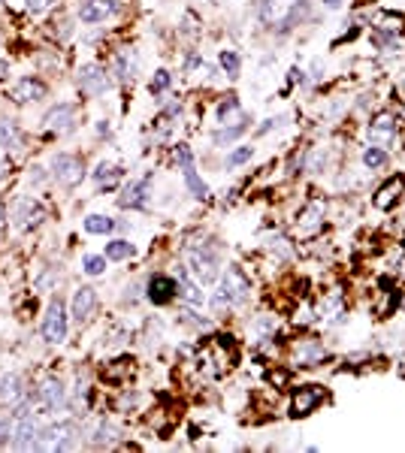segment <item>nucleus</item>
I'll return each instance as SVG.
<instances>
[{
    "instance_id": "nucleus-1",
    "label": "nucleus",
    "mask_w": 405,
    "mask_h": 453,
    "mask_svg": "<svg viewBox=\"0 0 405 453\" xmlns=\"http://www.w3.org/2000/svg\"><path fill=\"white\" fill-rule=\"evenodd\" d=\"M248 293H251V281H248L242 275V269H236V266H230L227 269V275L224 281H221V290H218V299L215 302H227V305H239V302H245Z\"/></svg>"
},
{
    "instance_id": "nucleus-2",
    "label": "nucleus",
    "mask_w": 405,
    "mask_h": 453,
    "mask_svg": "<svg viewBox=\"0 0 405 453\" xmlns=\"http://www.w3.org/2000/svg\"><path fill=\"white\" fill-rule=\"evenodd\" d=\"M43 335L49 344H61L67 339V308H64L61 296H54L43 317Z\"/></svg>"
},
{
    "instance_id": "nucleus-3",
    "label": "nucleus",
    "mask_w": 405,
    "mask_h": 453,
    "mask_svg": "<svg viewBox=\"0 0 405 453\" xmlns=\"http://www.w3.org/2000/svg\"><path fill=\"white\" fill-rule=\"evenodd\" d=\"M52 176L58 178V185L64 187H76L82 178H85V167H82V160L76 154H58V158L52 160Z\"/></svg>"
},
{
    "instance_id": "nucleus-4",
    "label": "nucleus",
    "mask_w": 405,
    "mask_h": 453,
    "mask_svg": "<svg viewBox=\"0 0 405 453\" xmlns=\"http://www.w3.org/2000/svg\"><path fill=\"white\" fill-rule=\"evenodd\" d=\"M73 444H76V423H58L40 432V447L45 450H67Z\"/></svg>"
},
{
    "instance_id": "nucleus-5",
    "label": "nucleus",
    "mask_w": 405,
    "mask_h": 453,
    "mask_svg": "<svg viewBox=\"0 0 405 453\" xmlns=\"http://www.w3.org/2000/svg\"><path fill=\"white\" fill-rule=\"evenodd\" d=\"M191 272L197 275L200 284H212L218 278V257L206 248H194L191 251Z\"/></svg>"
},
{
    "instance_id": "nucleus-6",
    "label": "nucleus",
    "mask_w": 405,
    "mask_h": 453,
    "mask_svg": "<svg viewBox=\"0 0 405 453\" xmlns=\"http://www.w3.org/2000/svg\"><path fill=\"white\" fill-rule=\"evenodd\" d=\"M76 115H79V109L73 103H58L54 109L45 112V127H49L52 133H70L73 127H76Z\"/></svg>"
},
{
    "instance_id": "nucleus-7",
    "label": "nucleus",
    "mask_w": 405,
    "mask_h": 453,
    "mask_svg": "<svg viewBox=\"0 0 405 453\" xmlns=\"http://www.w3.org/2000/svg\"><path fill=\"white\" fill-rule=\"evenodd\" d=\"M176 158L182 163V172H185V181H188V187H191V194H194L197 199H202L209 194V187L202 185V178L197 176V167H194V154H191L188 145H179L176 148Z\"/></svg>"
},
{
    "instance_id": "nucleus-8",
    "label": "nucleus",
    "mask_w": 405,
    "mask_h": 453,
    "mask_svg": "<svg viewBox=\"0 0 405 453\" xmlns=\"http://www.w3.org/2000/svg\"><path fill=\"white\" fill-rule=\"evenodd\" d=\"M97 308V293L94 287H79L76 296H73V305H70V314L76 317V323H88L91 314Z\"/></svg>"
},
{
    "instance_id": "nucleus-9",
    "label": "nucleus",
    "mask_w": 405,
    "mask_h": 453,
    "mask_svg": "<svg viewBox=\"0 0 405 453\" xmlns=\"http://www.w3.org/2000/svg\"><path fill=\"white\" fill-rule=\"evenodd\" d=\"M24 399V384L18 375H9V371H0V405L3 408H15L22 405Z\"/></svg>"
},
{
    "instance_id": "nucleus-10",
    "label": "nucleus",
    "mask_w": 405,
    "mask_h": 453,
    "mask_svg": "<svg viewBox=\"0 0 405 453\" xmlns=\"http://www.w3.org/2000/svg\"><path fill=\"white\" fill-rule=\"evenodd\" d=\"M79 88L85 91V94H91V97H97V94H103V91L109 88V79L97 63H88V67H82V72H79Z\"/></svg>"
},
{
    "instance_id": "nucleus-11",
    "label": "nucleus",
    "mask_w": 405,
    "mask_h": 453,
    "mask_svg": "<svg viewBox=\"0 0 405 453\" xmlns=\"http://www.w3.org/2000/svg\"><path fill=\"white\" fill-rule=\"evenodd\" d=\"M112 13H115L112 0H85V3L79 6V18L85 24H100V22H106Z\"/></svg>"
},
{
    "instance_id": "nucleus-12",
    "label": "nucleus",
    "mask_w": 405,
    "mask_h": 453,
    "mask_svg": "<svg viewBox=\"0 0 405 453\" xmlns=\"http://www.w3.org/2000/svg\"><path fill=\"white\" fill-rule=\"evenodd\" d=\"M321 399H324V390L321 387H300L297 396H293V414L297 417L311 414L321 405Z\"/></svg>"
},
{
    "instance_id": "nucleus-13",
    "label": "nucleus",
    "mask_w": 405,
    "mask_h": 453,
    "mask_svg": "<svg viewBox=\"0 0 405 453\" xmlns=\"http://www.w3.org/2000/svg\"><path fill=\"white\" fill-rule=\"evenodd\" d=\"M369 139L375 142V145H388L393 136H397V118L393 115H378V118H372L369 121Z\"/></svg>"
},
{
    "instance_id": "nucleus-14",
    "label": "nucleus",
    "mask_w": 405,
    "mask_h": 453,
    "mask_svg": "<svg viewBox=\"0 0 405 453\" xmlns=\"http://www.w3.org/2000/svg\"><path fill=\"white\" fill-rule=\"evenodd\" d=\"M45 97V85L40 79H18L13 85V100L15 103H36Z\"/></svg>"
},
{
    "instance_id": "nucleus-15",
    "label": "nucleus",
    "mask_w": 405,
    "mask_h": 453,
    "mask_svg": "<svg viewBox=\"0 0 405 453\" xmlns=\"http://www.w3.org/2000/svg\"><path fill=\"white\" fill-rule=\"evenodd\" d=\"M176 296V281L167 278V275H154L149 281V299L154 305H167L170 299Z\"/></svg>"
},
{
    "instance_id": "nucleus-16",
    "label": "nucleus",
    "mask_w": 405,
    "mask_h": 453,
    "mask_svg": "<svg viewBox=\"0 0 405 453\" xmlns=\"http://www.w3.org/2000/svg\"><path fill=\"white\" fill-rule=\"evenodd\" d=\"M43 206L40 203H34V199H24L22 206H18V227H22V230H34L36 224L43 221Z\"/></svg>"
},
{
    "instance_id": "nucleus-17",
    "label": "nucleus",
    "mask_w": 405,
    "mask_h": 453,
    "mask_svg": "<svg viewBox=\"0 0 405 453\" xmlns=\"http://www.w3.org/2000/svg\"><path fill=\"white\" fill-rule=\"evenodd\" d=\"M402 187H405V178H390L388 185H384L378 194H375V208H390L393 203L399 199V194H402Z\"/></svg>"
},
{
    "instance_id": "nucleus-18",
    "label": "nucleus",
    "mask_w": 405,
    "mask_h": 453,
    "mask_svg": "<svg viewBox=\"0 0 405 453\" xmlns=\"http://www.w3.org/2000/svg\"><path fill=\"white\" fill-rule=\"evenodd\" d=\"M40 396H43V405L49 408V411H58V408L64 405V384H61V381H54V378H49L40 387Z\"/></svg>"
},
{
    "instance_id": "nucleus-19",
    "label": "nucleus",
    "mask_w": 405,
    "mask_h": 453,
    "mask_svg": "<svg viewBox=\"0 0 405 453\" xmlns=\"http://www.w3.org/2000/svg\"><path fill=\"white\" fill-rule=\"evenodd\" d=\"M145 190H149V181H133V185H127L124 187V194H122V206L124 208H140L145 206Z\"/></svg>"
},
{
    "instance_id": "nucleus-20",
    "label": "nucleus",
    "mask_w": 405,
    "mask_h": 453,
    "mask_svg": "<svg viewBox=\"0 0 405 453\" xmlns=\"http://www.w3.org/2000/svg\"><path fill=\"white\" fill-rule=\"evenodd\" d=\"M22 136H18V127L9 121V118H0V145L3 148H18Z\"/></svg>"
},
{
    "instance_id": "nucleus-21",
    "label": "nucleus",
    "mask_w": 405,
    "mask_h": 453,
    "mask_svg": "<svg viewBox=\"0 0 405 453\" xmlns=\"http://www.w3.org/2000/svg\"><path fill=\"white\" fill-rule=\"evenodd\" d=\"M112 227H115L112 217H106V215H88L85 217V233H91V236H106Z\"/></svg>"
},
{
    "instance_id": "nucleus-22",
    "label": "nucleus",
    "mask_w": 405,
    "mask_h": 453,
    "mask_svg": "<svg viewBox=\"0 0 405 453\" xmlns=\"http://www.w3.org/2000/svg\"><path fill=\"white\" fill-rule=\"evenodd\" d=\"M103 257H106V260H127V257H133V245L124 242V239H115V242L106 245V254H103Z\"/></svg>"
},
{
    "instance_id": "nucleus-23",
    "label": "nucleus",
    "mask_w": 405,
    "mask_h": 453,
    "mask_svg": "<svg viewBox=\"0 0 405 453\" xmlns=\"http://www.w3.org/2000/svg\"><path fill=\"white\" fill-rule=\"evenodd\" d=\"M248 130V121L242 118V121L239 124H233V127H221V130L215 133V142L218 145H224V142H233V139H239V136H242Z\"/></svg>"
},
{
    "instance_id": "nucleus-24",
    "label": "nucleus",
    "mask_w": 405,
    "mask_h": 453,
    "mask_svg": "<svg viewBox=\"0 0 405 453\" xmlns=\"http://www.w3.org/2000/svg\"><path fill=\"white\" fill-rule=\"evenodd\" d=\"M306 15H309V3H306V0H297V3L290 6L288 18H284V24H281V33H284V31H290V27L297 24V22H302V18H306Z\"/></svg>"
},
{
    "instance_id": "nucleus-25",
    "label": "nucleus",
    "mask_w": 405,
    "mask_h": 453,
    "mask_svg": "<svg viewBox=\"0 0 405 453\" xmlns=\"http://www.w3.org/2000/svg\"><path fill=\"white\" fill-rule=\"evenodd\" d=\"M321 215H324V203H311L306 212H302L300 227H302V230H311V227H318L321 224Z\"/></svg>"
},
{
    "instance_id": "nucleus-26",
    "label": "nucleus",
    "mask_w": 405,
    "mask_h": 453,
    "mask_svg": "<svg viewBox=\"0 0 405 453\" xmlns=\"http://www.w3.org/2000/svg\"><path fill=\"white\" fill-rule=\"evenodd\" d=\"M176 293H179L182 299H188V302H194V305H197V302H202V293H200V290H197L194 284H191V281H188L185 275L179 278V284H176Z\"/></svg>"
},
{
    "instance_id": "nucleus-27",
    "label": "nucleus",
    "mask_w": 405,
    "mask_h": 453,
    "mask_svg": "<svg viewBox=\"0 0 405 453\" xmlns=\"http://www.w3.org/2000/svg\"><path fill=\"white\" fill-rule=\"evenodd\" d=\"M82 269H85V275H103V272H106V257L88 254V257L82 260Z\"/></svg>"
},
{
    "instance_id": "nucleus-28",
    "label": "nucleus",
    "mask_w": 405,
    "mask_h": 453,
    "mask_svg": "<svg viewBox=\"0 0 405 453\" xmlns=\"http://www.w3.org/2000/svg\"><path fill=\"white\" fill-rule=\"evenodd\" d=\"M221 70H224L230 79H236L239 76V54L236 52H221Z\"/></svg>"
},
{
    "instance_id": "nucleus-29",
    "label": "nucleus",
    "mask_w": 405,
    "mask_h": 453,
    "mask_svg": "<svg viewBox=\"0 0 405 453\" xmlns=\"http://www.w3.org/2000/svg\"><path fill=\"white\" fill-rule=\"evenodd\" d=\"M363 163L369 169H378V167H384L388 163V151H381V148H366L363 151Z\"/></svg>"
},
{
    "instance_id": "nucleus-30",
    "label": "nucleus",
    "mask_w": 405,
    "mask_h": 453,
    "mask_svg": "<svg viewBox=\"0 0 405 453\" xmlns=\"http://www.w3.org/2000/svg\"><path fill=\"white\" fill-rule=\"evenodd\" d=\"M94 178L100 181V185H103V181H106V185H112V181L118 178V169L112 167V163H106V160H103V163H100V167L94 169Z\"/></svg>"
},
{
    "instance_id": "nucleus-31",
    "label": "nucleus",
    "mask_w": 405,
    "mask_h": 453,
    "mask_svg": "<svg viewBox=\"0 0 405 453\" xmlns=\"http://www.w3.org/2000/svg\"><path fill=\"white\" fill-rule=\"evenodd\" d=\"M251 154H254V148L251 145H242V148H236L233 154L227 158V167H239V163H245V160H251Z\"/></svg>"
},
{
    "instance_id": "nucleus-32",
    "label": "nucleus",
    "mask_w": 405,
    "mask_h": 453,
    "mask_svg": "<svg viewBox=\"0 0 405 453\" xmlns=\"http://www.w3.org/2000/svg\"><path fill=\"white\" fill-rule=\"evenodd\" d=\"M167 85H170V72H167V70H158V76L152 79L149 88H152V94H161V91L167 88Z\"/></svg>"
},
{
    "instance_id": "nucleus-33",
    "label": "nucleus",
    "mask_w": 405,
    "mask_h": 453,
    "mask_svg": "<svg viewBox=\"0 0 405 453\" xmlns=\"http://www.w3.org/2000/svg\"><path fill=\"white\" fill-rule=\"evenodd\" d=\"M112 435H115L112 426L100 423V426H97V435H94V444H112Z\"/></svg>"
},
{
    "instance_id": "nucleus-34",
    "label": "nucleus",
    "mask_w": 405,
    "mask_h": 453,
    "mask_svg": "<svg viewBox=\"0 0 405 453\" xmlns=\"http://www.w3.org/2000/svg\"><path fill=\"white\" fill-rule=\"evenodd\" d=\"M49 3H52V0H27V6H31L34 13H43V9L49 6Z\"/></svg>"
},
{
    "instance_id": "nucleus-35",
    "label": "nucleus",
    "mask_w": 405,
    "mask_h": 453,
    "mask_svg": "<svg viewBox=\"0 0 405 453\" xmlns=\"http://www.w3.org/2000/svg\"><path fill=\"white\" fill-rule=\"evenodd\" d=\"M9 435H13V426H9L6 420H0V441H6Z\"/></svg>"
},
{
    "instance_id": "nucleus-36",
    "label": "nucleus",
    "mask_w": 405,
    "mask_h": 453,
    "mask_svg": "<svg viewBox=\"0 0 405 453\" xmlns=\"http://www.w3.org/2000/svg\"><path fill=\"white\" fill-rule=\"evenodd\" d=\"M260 13H263V18L272 15V0H263V9H260Z\"/></svg>"
},
{
    "instance_id": "nucleus-37",
    "label": "nucleus",
    "mask_w": 405,
    "mask_h": 453,
    "mask_svg": "<svg viewBox=\"0 0 405 453\" xmlns=\"http://www.w3.org/2000/svg\"><path fill=\"white\" fill-rule=\"evenodd\" d=\"M321 3H324L327 9H339V6H342V0H321Z\"/></svg>"
},
{
    "instance_id": "nucleus-38",
    "label": "nucleus",
    "mask_w": 405,
    "mask_h": 453,
    "mask_svg": "<svg viewBox=\"0 0 405 453\" xmlns=\"http://www.w3.org/2000/svg\"><path fill=\"white\" fill-rule=\"evenodd\" d=\"M9 76V67H6V61H0V79H6Z\"/></svg>"
},
{
    "instance_id": "nucleus-39",
    "label": "nucleus",
    "mask_w": 405,
    "mask_h": 453,
    "mask_svg": "<svg viewBox=\"0 0 405 453\" xmlns=\"http://www.w3.org/2000/svg\"><path fill=\"white\" fill-rule=\"evenodd\" d=\"M6 224V212H3V206H0V227Z\"/></svg>"
},
{
    "instance_id": "nucleus-40",
    "label": "nucleus",
    "mask_w": 405,
    "mask_h": 453,
    "mask_svg": "<svg viewBox=\"0 0 405 453\" xmlns=\"http://www.w3.org/2000/svg\"><path fill=\"white\" fill-rule=\"evenodd\" d=\"M0 176H3V160H0Z\"/></svg>"
},
{
    "instance_id": "nucleus-41",
    "label": "nucleus",
    "mask_w": 405,
    "mask_h": 453,
    "mask_svg": "<svg viewBox=\"0 0 405 453\" xmlns=\"http://www.w3.org/2000/svg\"><path fill=\"white\" fill-rule=\"evenodd\" d=\"M402 91H405V82H402Z\"/></svg>"
}]
</instances>
